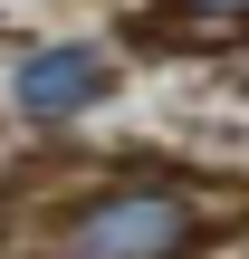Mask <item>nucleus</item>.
I'll return each instance as SVG.
<instances>
[{"mask_svg":"<svg viewBox=\"0 0 249 259\" xmlns=\"http://www.w3.org/2000/svg\"><path fill=\"white\" fill-rule=\"evenodd\" d=\"M211 192L154 163H86L58 183H29L10 202L19 259H192L211 231Z\"/></svg>","mask_w":249,"mask_h":259,"instance_id":"1","label":"nucleus"},{"mask_svg":"<svg viewBox=\"0 0 249 259\" xmlns=\"http://www.w3.org/2000/svg\"><path fill=\"white\" fill-rule=\"evenodd\" d=\"M115 96V67L96 58V48H29L19 67H10V106H19V125H77V115H96Z\"/></svg>","mask_w":249,"mask_h":259,"instance_id":"2","label":"nucleus"},{"mask_svg":"<svg viewBox=\"0 0 249 259\" xmlns=\"http://www.w3.org/2000/svg\"><path fill=\"white\" fill-rule=\"evenodd\" d=\"M230 29H240V0H163V10H144V38H163V48H211Z\"/></svg>","mask_w":249,"mask_h":259,"instance_id":"3","label":"nucleus"}]
</instances>
